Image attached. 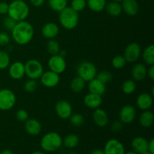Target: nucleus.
<instances>
[{"mask_svg": "<svg viewBox=\"0 0 154 154\" xmlns=\"http://www.w3.org/2000/svg\"><path fill=\"white\" fill-rule=\"evenodd\" d=\"M17 23V22L16 20H14L13 18H11L9 16H7L3 19L2 25L6 29L9 30V31H11V30L14 29V27L15 26Z\"/></svg>", "mask_w": 154, "mask_h": 154, "instance_id": "58836bf2", "label": "nucleus"}, {"mask_svg": "<svg viewBox=\"0 0 154 154\" xmlns=\"http://www.w3.org/2000/svg\"><path fill=\"white\" fill-rule=\"evenodd\" d=\"M47 51L48 52L52 55H56L58 54L60 51V45L58 42L54 39H49L48 42H47Z\"/></svg>", "mask_w": 154, "mask_h": 154, "instance_id": "473e14b6", "label": "nucleus"}, {"mask_svg": "<svg viewBox=\"0 0 154 154\" xmlns=\"http://www.w3.org/2000/svg\"><path fill=\"white\" fill-rule=\"evenodd\" d=\"M25 66V75H26L29 79L37 80L39 79L44 72L43 65L40 61L35 59H30L26 63Z\"/></svg>", "mask_w": 154, "mask_h": 154, "instance_id": "423d86ee", "label": "nucleus"}, {"mask_svg": "<svg viewBox=\"0 0 154 154\" xmlns=\"http://www.w3.org/2000/svg\"><path fill=\"white\" fill-rule=\"evenodd\" d=\"M105 9L110 16L114 17H119L123 12L121 5L119 2H108V4H106Z\"/></svg>", "mask_w": 154, "mask_h": 154, "instance_id": "a878e982", "label": "nucleus"}, {"mask_svg": "<svg viewBox=\"0 0 154 154\" xmlns=\"http://www.w3.org/2000/svg\"><path fill=\"white\" fill-rule=\"evenodd\" d=\"M68 0H48V5L56 12H60L67 7Z\"/></svg>", "mask_w": 154, "mask_h": 154, "instance_id": "c756f323", "label": "nucleus"}, {"mask_svg": "<svg viewBox=\"0 0 154 154\" xmlns=\"http://www.w3.org/2000/svg\"><path fill=\"white\" fill-rule=\"evenodd\" d=\"M153 104V99L152 95L147 93H143L138 95L136 99V105L141 111L150 110Z\"/></svg>", "mask_w": 154, "mask_h": 154, "instance_id": "2eb2a0df", "label": "nucleus"}, {"mask_svg": "<svg viewBox=\"0 0 154 154\" xmlns=\"http://www.w3.org/2000/svg\"><path fill=\"white\" fill-rule=\"evenodd\" d=\"M38 87V84L36 80L33 79H29L27 80L25 83H24L23 85V89L27 93H33L36 90Z\"/></svg>", "mask_w": 154, "mask_h": 154, "instance_id": "4c0bfd02", "label": "nucleus"}, {"mask_svg": "<svg viewBox=\"0 0 154 154\" xmlns=\"http://www.w3.org/2000/svg\"><path fill=\"white\" fill-rule=\"evenodd\" d=\"M103 151L105 154H124L126 152L123 143L115 138L107 141Z\"/></svg>", "mask_w": 154, "mask_h": 154, "instance_id": "ddd939ff", "label": "nucleus"}, {"mask_svg": "<svg viewBox=\"0 0 154 154\" xmlns=\"http://www.w3.org/2000/svg\"><path fill=\"white\" fill-rule=\"evenodd\" d=\"M29 14V7L23 0H14L9 4L8 16L17 22L26 20Z\"/></svg>", "mask_w": 154, "mask_h": 154, "instance_id": "f03ea898", "label": "nucleus"}, {"mask_svg": "<svg viewBox=\"0 0 154 154\" xmlns=\"http://www.w3.org/2000/svg\"><path fill=\"white\" fill-rule=\"evenodd\" d=\"M124 154H138V153H135V151H129V152H125V153Z\"/></svg>", "mask_w": 154, "mask_h": 154, "instance_id": "3c124183", "label": "nucleus"}, {"mask_svg": "<svg viewBox=\"0 0 154 154\" xmlns=\"http://www.w3.org/2000/svg\"><path fill=\"white\" fill-rule=\"evenodd\" d=\"M84 103L87 108H90V109L95 110L96 108H100L102 104V96L89 93L88 94L84 96Z\"/></svg>", "mask_w": 154, "mask_h": 154, "instance_id": "6ab92c4d", "label": "nucleus"}, {"mask_svg": "<svg viewBox=\"0 0 154 154\" xmlns=\"http://www.w3.org/2000/svg\"><path fill=\"white\" fill-rule=\"evenodd\" d=\"M93 120L95 124L99 127H105L109 122L107 112L100 108L95 109L93 114Z\"/></svg>", "mask_w": 154, "mask_h": 154, "instance_id": "a211bd4d", "label": "nucleus"}, {"mask_svg": "<svg viewBox=\"0 0 154 154\" xmlns=\"http://www.w3.org/2000/svg\"><path fill=\"white\" fill-rule=\"evenodd\" d=\"M0 154H14V153L10 149H5L0 153Z\"/></svg>", "mask_w": 154, "mask_h": 154, "instance_id": "09e8293b", "label": "nucleus"}, {"mask_svg": "<svg viewBox=\"0 0 154 154\" xmlns=\"http://www.w3.org/2000/svg\"><path fill=\"white\" fill-rule=\"evenodd\" d=\"M86 86V81L80 78L79 76H77L72 80L70 83V88L72 92L75 93H81L84 90Z\"/></svg>", "mask_w": 154, "mask_h": 154, "instance_id": "bb28decb", "label": "nucleus"}, {"mask_svg": "<svg viewBox=\"0 0 154 154\" xmlns=\"http://www.w3.org/2000/svg\"><path fill=\"white\" fill-rule=\"evenodd\" d=\"M148 152L154 154V139L152 138L148 143Z\"/></svg>", "mask_w": 154, "mask_h": 154, "instance_id": "49530a36", "label": "nucleus"}, {"mask_svg": "<svg viewBox=\"0 0 154 154\" xmlns=\"http://www.w3.org/2000/svg\"><path fill=\"white\" fill-rule=\"evenodd\" d=\"M8 75L12 79L20 80L25 75V66L22 62L16 61L8 66Z\"/></svg>", "mask_w": 154, "mask_h": 154, "instance_id": "4468645a", "label": "nucleus"}, {"mask_svg": "<svg viewBox=\"0 0 154 154\" xmlns=\"http://www.w3.org/2000/svg\"><path fill=\"white\" fill-rule=\"evenodd\" d=\"M32 154H45V153L42 151H34Z\"/></svg>", "mask_w": 154, "mask_h": 154, "instance_id": "8fccbe9b", "label": "nucleus"}, {"mask_svg": "<svg viewBox=\"0 0 154 154\" xmlns=\"http://www.w3.org/2000/svg\"><path fill=\"white\" fill-rule=\"evenodd\" d=\"M121 89L123 93H125V94H132L135 91V90H136V83H135V81L132 79L126 80V81H125L122 84Z\"/></svg>", "mask_w": 154, "mask_h": 154, "instance_id": "7c9ffc66", "label": "nucleus"}, {"mask_svg": "<svg viewBox=\"0 0 154 154\" xmlns=\"http://www.w3.org/2000/svg\"><path fill=\"white\" fill-rule=\"evenodd\" d=\"M55 111L59 117L63 120H66L72 114V106L68 101L60 100L55 105Z\"/></svg>", "mask_w": 154, "mask_h": 154, "instance_id": "f8f14e48", "label": "nucleus"}, {"mask_svg": "<svg viewBox=\"0 0 154 154\" xmlns=\"http://www.w3.org/2000/svg\"><path fill=\"white\" fill-rule=\"evenodd\" d=\"M60 32V27L56 23L48 22L43 26L42 29V34L45 38L54 39Z\"/></svg>", "mask_w": 154, "mask_h": 154, "instance_id": "dca6fc26", "label": "nucleus"}, {"mask_svg": "<svg viewBox=\"0 0 154 154\" xmlns=\"http://www.w3.org/2000/svg\"><path fill=\"white\" fill-rule=\"evenodd\" d=\"M123 1V0H112V2H121Z\"/></svg>", "mask_w": 154, "mask_h": 154, "instance_id": "603ef678", "label": "nucleus"}, {"mask_svg": "<svg viewBox=\"0 0 154 154\" xmlns=\"http://www.w3.org/2000/svg\"><path fill=\"white\" fill-rule=\"evenodd\" d=\"M90 154H105L103 150H100V149H96V150H93V151L90 153Z\"/></svg>", "mask_w": 154, "mask_h": 154, "instance_id": "de8ad7c7", "label": "nucleus"}, {"mask_svg": "<svg viewBox=\"0 0 154 154\" xmlns=\"http://www.w3.org/2000/svg\"><path fill=\"white\" fill-rule=\"evenodd\" d=\"M147 76L150 80L153 81L154 80V66H150V68L147 69Z\"/></svg>", "mask_w": 154, "mask_h": 154, "instance_id": "a18cd8bd", "label": "nucleus"}, {"mask_svg": "<svg viewBox=\"0 0 154 154\" xmlns=\"http://www.w3.org/2000/svg\"><path fill=\"white\" fill-rule=\"evenodd\" d=\"M79 144V138L75 134H69L63 139V144H64L66 148H75Z\"/></svg>", "mask_w": 154, "mask_h": 154, "instance_id": "c85d7f7f", "label": "nucleus"}, {"mask_svg": "<svg viewBox=\"0 0 154 154\" xmlns=\"http://www.w3.org/2000/svg\"><path fill=\"white\" fill-rule=\"evenodd\" d=\"M25 130L29 135L36 136L42 132V126L40 122L36 119H28L25 122Z\"/></svg>", "mask_w": 154, "mask_h": 154, "instance_id": "aec40b11", "label": "nucleus"}, {"mask_svg": "<svg viewBox=\"0 0 154 154\" xmlns=\"http://www.w3.org/2000/svg\"><path fill=\"white\" fill-rule=\"evenodd\" d=\"M154 123V114L150 110L143 111L140 114L139 123L142 127L149 128L153 126Z\"/></svg>", "mask_w": 154, "mask_h": 154, "instance_id": "b1692460", "label": "nucleus"}, {"mask_svg": "<svg viewBox=\"0 0 154 154\" xmlns=\"http://www.w3.org/2000/svg\"><path fill=\"white\" fill-rule=\"evenodd\" d=\"M106 0H87V5L94 12H101L105 10L106 6Z\"/></svg>", "mask_w": 154, "mask_h": 154, "instance_id": "cd10ccee", "label": "nucleus"}, {"mask_svg": "<svg viewBox=\"0 0 154 154\" xmlns=\"http://www.w3.org/2000/svg\"><path fill=\"white\" fill-rule=\"evenodd\" d=\"M69 119L70 120V123L74 126H76V127L81 126L84 123V116L82 114H79V113H75V114L72 113V114L70 116Z\"/></svg>", "mask_w": 154, "mask_h": 154, "instance_id": "f704fd0d", "label": "nucleus"}, {"mask_svg": "<svg viewBox=\"0 0 154 154\" xmlns=\"http://www.w3.org/2000/svg\"><path fill=\"white\" fill-rule=\"evenodd\" d=\"M148 143L149 141L144 137L137 136L132 139L131 145L133 151L138 154H142L148 151Z\"/></svg>", "mask_w": 154, "mask_h": 154, "instance_id": "f3484780", "label": "nucleus"}, {"mask_svg": "<svg viewBox=\"0 0 154 154\" xmlns=\"http://www.w3.org/2000/svg\"><path fill=\"white\" fill-rule=\"evenodd\" d=\"M88 89L90 93H94V94L99 95V96H102L104 93L106 92V87L105 84L101 82L99 80L95 78L93 80L89 81L88 84Z\"/></svg>", "mask_w": 154, "mask_h": 154, "instance_id": "5701e85b", "label": "nucleus"}, {"mask_svg": "<svg viewBox=\"0 0 154 154\" xmlns=\"http://www.w3.org/2000/svg\"><path fill=\"white\" fill-rule=\"evenodd\" d=\"M29 2L35 7H40V6L43 5L45 0H29Z\"/></svg>", "mask_w": 154, "mask_h": 154, "instance_id": "c03bdc74", "label": "nucleus"}, {"mask_svg": "<svg viewBox=\"0 0 154 154\" xmlns=\"http://www.w3.org/2000/svg\"><path fill=\"white\" fill-rule=\"evenodd\" d=\"M142 154H153V153H150V152H145V153H142Z\"/></svg>", "mask_w": 154, "mask_h": 154, "instance_id": "5fc2aeb1", "label": "nucleus"}, {"mask_svg": "<svg viewBox=\"0 0 154 154\" xmlns=\"http://www.w3.org/2000/svg\"><path fill=\"white\" fill-rule=\"evenodd\" d=\"M59 21L62 26L67 30H72L79 23V14L71 7L65 8L59 12Z\"/></svg>", "mask_w": 154, "mask_h": 154, "instance_id": "7ed1b4c3", "label": "nucleus"}, {"mask_svg": "<svg viewBox=\"0 0 154 154\" xmlns=\"http://www.w3.org/2000/svg\"><path fill=\"white\" fill-rule=\"evenodd\" d=\"M142 59L144 63L148 66H152L154 64V45H150L146 47L141 53Z\"/></svg>", "mask_w": 154, "mask_h": 154, "instance_id": "393cba45", "label": "nucleus"}, {"mask_svg": "<svg viewBox=\"0 0 154 154\" xmlns=\"http://www.w3.org/2000/svg\"><path fill=\"white\" fill-rule=\"evenodd\" d=\"M136 117V110L131 105H124L120 109L119 118L123 124H129L135 120Z\"/></svg>", "mask_w": 154, "mask_h": 154, "instance_id": "9b49d317", "label": "nucleus"}, {"mask_svg": "<svg viewBox=\"0 0 154 154\" xmlns=\"http://www.w3.org/2000/svg\"><path fill=\"white\" fill-rule=\"evenodd\" d=\"M131 74L134 81H143L147 76V69L143 63H136L132 67Z\"/></svg>", "mask_w": 154, "mask_h": 154, "instance_id": "412c9836", "label": "nucleus"}, {"mask_svg": "<svg viewBox=\"0 0 154 154\" xmlns=\"http://www.w3.org/2000/svg\"><path fill=\"white\" fill-rule=\"evenodd\" d=\"M96 78H97L98 80H99L101 82L103 83L104 84L106 85L107 84L111 82V80H112L113 78V76H112V74H111L110 72L103 70V71H101V72H99V73L97 72Z\"/></svg>", "mask_w": 154, "mask_h": 154, "instance_id": "72a5a7b5", "label": "nucleus"}, {"mask_svg": "<svg viewBox=\"0 0 154 154\" xmlns=\"http://www.w3.org/2000/svg\"><path fill=\"white\" fill-rule=\"evenodd\" d=\"M87 6V0H72L71 8L77 12H81L85 9Z\"/></svg>", "mask_w": 154, "mask_h": 154, "instance_id": "e433bc0d", "label": "nucleus"}, {"mask_svg": "<svg viewBox=\"0 0 154 154\" xmlns=\"http://www.w3.org/2000/svg\"><path fill=\"white\" fill-rule=\"evenodd\" d=\"M68 154H79V153H76V152H70V153H69Z\"/></svg>", "mask_w": 154, "mask_h": 154, "instance_id": "864d4df0", "label": "nucleus"}, {"mask_svg": "<svg viewBox=\"0 0 154 154\" xmlns=\"http://www.w3.org/2000/svg\"><path fill=\"white\" fill-rule=\"evenodd\" d=\"M11 42V38L8 34L5 32H0V46H6Z\"/></svg>", "mask_w": 154, "mask_h": 154, "instance_id": "a19ab883", "label": "nucleus"}, {"mask_svg": "<svg viewBox=\"0 0 154 154\" xmlns=\"http://www.w3.org/2000/svg\"><path fill=\"white\" fill-rule=\"evenodd\" d=\"M11 64V57L8 53L4 50H0V70L8 68Z\"/></svg>", "mask_w": 154, "mask_h": 154, "instance_id": "2f4dec72", "label": "nucleus"}, {"mask_svg": "<svg viewBox=\"0 0 154 154\" xmlns=\"http://www.w3.org/2000/svg\"><path fill=\"white\" fill-rule=\"evenodd\" d=\"M120 5L123 11L129 16H135L139 10L138 3L136 0H123Z\"/></svg>", "mask_w": 154, "mask_h": 154, "instance_id": "4be33fe9", "label": "nucleus"}, {"mask_svg": "<svg viewBox=\"0 0 154 154\" xmlns=\"http://www.w3.org/2000/svg\"><path fill=\"white\" fill-rule=\"evenodd\" d=\"M8 6L9 4L5 2H0V14H8Z\"/></svg>", "mask_w": 154, "mask_h": 154, "instance_id": "37998d69", "label": "nucleus"}, {"mask_svg": "<svg viewBox=\"0 0 154 154\" xmlns=\"http://www.w3.org/2000/svg\"><path fill=\"white\" fill-rule=\"evenodd\" d=\"M126 60L124 58L123 56L118 55L114 57L112 59V61H111V65H112L113 67L115 69H123L125 66L126 65Z\"/></svg>", "mask_w": 154, "mask_h": 154, "instance_id": "c9c22d12", "label": "nucleus"}, {"mask_svg": "<svg viewBox=\"0 0 154 154\" xmlns=\"http://www.w3.org/2000/svg\"><path fill=\"white\" fill-rule=\"evenodd\" d=\"M12 39L19 45H26L32 40L35 31L33 26L26 20L19 21L11 30Z\"/></svg>", "mask_w": 154, "mask_h": 154, "instance_id": "f257e3e1", "label": "nucleus"}, {"mask_svg": "<svg viewBox=\"0 0 154 154\" xmlns=\"http://www.w3.org/2000/svg\"><path fill=\"white\" fill-rule=\"evenodd\" d=\"M40 145L46 152H55L63 146V138L56 132H49L42 138Z\"/></svg>", "mask_w": 154, "mask_h": 154, "instance_id": "20e7f679", "label": "nucleus"}, {"mask_svg": "<svg viewBox=\"0 0 154 154\" xmlns=\"http://www.w3.org/2000/svg\"><path fill=\"white\" fill-rule=\"evenodd\" d=\"M17 102L16 95L10 89L0 90V110L7 111L14 107Z\"/></svg>", "mask_w": 154, "mask_h": 154, "instance_id": "0eeeda50", "label": "nucleus"}, {"mask_svg": "<svg viewBox=\"0 0 154 154\" xmlns=\"http://www.w3.org/2000/svg\"><path fill=\"white\" fill-rule=\"evenodd\" d=\"M141 55V46L136 42L129 44L126 47L123 53V57L127 63H133L138 61Z\"/></svg>", "mask_w": 154, "mask_h": 154, "instance_id": "1a4fd4ad", "label": "nucleus"}, {"mask_svg": "<svg viewBox=\"0 0 154 154\" xmlns=\"http://www.w3.org/2000/svg\"><path fill=\"white\" fill-rule=\"evenodd\" d=\"M49 70L60 75L66 71L67 67V63L64 57H61L59 54L52 55L49 58L48 62Z\"/></svg>", "mask_w": 154, "mask_h": 154, "instance_id": "6e6552de", "label": "nucleus"}, {"mask_svg": "<svg viewBox=\"0 0 154 154\" xmlns=\"http://www.w3.org/2000/svg\"><path fill=\"white\" fill-rule=\"evenodd\" d=\"M123 123L120 120H116L112 123L111 126V129L113 132H120L123 129Z\"/></svg>", "mask_w": 154, "mask_h": 154, "instance_id": "79ce46f5", "label": "nucleus"}, {"mask_svg": "<svg viewBox=\"0 0 154 154\" xmlns=\"http://www.w3.org/2000/svg\"><path fill=\"white\" fill-rule=\"evenodd\" d=\"M97 72V68L94 63L89 61L81 62L77 68L78 76L84 80L86 82H89L96 78Z\"/></svg>", "mask_w": 154, "mask_h": 154, "instance_id": "39448f33", "label": "nucleus"}, {"mask_svg": "<svg viewBox=\"0 0 154 154\" xmlns=\"http://www.w3.org/2000/svg\"><path fill=\"white\" fill-rule=\"evenodd\" d=\"M41 83L43 86L48 88H53L57 87L60 81V75L49 70L44 72L40 78Z\"/></svg>", "mask_w": 154, "mask_h": 154, "instance_id": "9d476101", "label": "nucleus"}, {"mask_svg": "<svg viewBox=\"0 0 154 154\" xmlns=\"http://www.w3.org/2000/svg\"><path fill=\"white\" fill-rule=\"evenodd\" d=\"M16 118L20 122H26L29 119L28 112L24 109H19L16 113Z\"/></svg>", "mask_w": 154, "mask_h": 154, "instance_id": "ea45409f", "label": "nucleus"}]
</instances>
